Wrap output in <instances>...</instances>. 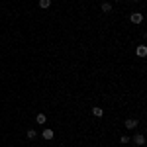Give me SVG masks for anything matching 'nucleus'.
<instances>
[{
    "instance_id": "1",
    "label": "nucleus",
    "mask_w": 147,
    "mask_h": 147,
    "mask_svg": "<svg viewBox=\"0 0 147 147\" xmlns=\"http://www.w3.org/2000/svg\"><path fill=\"white\" fill-rule=\"evenodd\" d=\"M129 20H131V24H141L143 22V14H141V12H134V14L129 16Z\"/></svg>"
},
{
    "instance_id": "2",
    "label": "nucleus",
    "mask_w": 147,
    "mask_h": 147,
    "mask_svg": "<svg viewBox=\"0 0 147 147\" xmlns=\"http://www.w3.org/2000/svg\"><path fill=\"white\" fill-rule=\"evenodd\" d=\"M53 136H55V134H53V129H49V127H47V129H43V134H41V137H43L45 141H51V139H53Z\"/></svg>"
},
{
    "instance_id": "3",
    "label": "nucleus",
    "mask_w": 147,
    "mask_h": 147,
    "mask_svg": "<svg viewBox=\"0 0 147 147\" xmlns=\"http://www.w3.org/2000/svg\"><path fill=\"white\" fill-rule=\"evenodd\" d=\"M137 124H139V122H137V120H134V118L125 120V127H127V129H136V127H137Z\"/></svg>"
},
{
    "instance_id": "4",
    "label": "nucleus",
    "mask_w": 147,
    "mask_h": 147,
    "mask_svg": "<svg viewBox=\"0 0 147 147\" xmlns=\"http://www.w3.org/2000/svg\"><path fill=\"white\" fill-rule=\"evenodd\" d=\"M134 143H136V145H143V143H145V136H143V134L134 136Z\"/></svg>"
},
{
    "instance_id": "5",
    "label": "nucleus",
    "mask_w": 147,
    "mask_h": 147,
    "mask_svg": "<svg viewBox=\"0 0 147 147\" xmlns=\"http://www.w3.org/2000/svg\"><path fill=\"white\" fill-rule=\"evenodd\" d=\"M26 137H28L30 141H35V139H37V131H35V129H28V134H26Z\"/></svg>"
},
{
    "instance_id": "6",
    "label": "nucleus",
    "mask_w": 147,
    "mask_h": 147,
    "mask_svg": "<svg viewBox=\"0 0 147 147\" xmlns=\"http://www.w3.org/2000/svg\"><path fill=\"white\" fill-rule=\"evenodd\" d=\"M136 53H137V57H145V55H147V47H145V45H139V47L136 49Z\"/></svg>"
},
{
    "instance_id": "7",
    "label": "nucleus",
    "mask_w": 147,
    "mask_h": 147,
    "mask_svg": "<svg viewBox=\"0 0 147 147\" xmlns=\"http://www.w3.org/2000/svg\"><path fill=\"white\" fill-rule=\"evenodd\" d=\"M35 122H37V124L39 125H43L47 122V118H45V114H37V116H35Z\"/></svg>"
},
{
    "instance_id": "8",
    "label": "nucleus",
    "mask_w": 147,
    "mask_h": 147,
    "mask_svg": "<svg viewBox=\"0 0 147 147\" xmlns=\"http://www.w3.org/2000/svg\"><path fill=\"white\" fill-rule=\"evenodd\" d=\"M92 114H94L96 118H100V116H104V110H102L100 106H94V108H92Z\"/></svg>"
},
{
    "instance_id": "9",
    "label": "nucleus",
    "mask_w": 147,
    "mask_h": 147,
    "mask_svg": "<svg viewBox=\"0 0 147 147\" xmlns=\"http://www.w3.org/2000/svg\"><path fill=\"white\" fill-rule=\"evenodd\" d=\"M102 12H106V14L112 12V4H110V2H104V4H102Z\"/></svg>"
},
{
    "instance_id": "10",
    "label": "nucleus",
    "mask_w": 147,
    "mask_h": 147,
    "mask_svg": "<svg viewBox=\"0 0 147 147\" xmlns=\"http://www.w3.org/2000/svg\"><path fill=\"white\" fill-rule=\"evenodd\" d=\"M129 141H131V137H129V136H120V143H124V145H125V143H129Z\"/></svg>"
},
{
    "instance_id": "11",
    "label": "nucleus",
    "mask_w": 147,
    "mask_h": 147,
    "mask_svg": "<svg viewBox=\"0 0 147 147\" xmlns=\"http://www.w3.org/2000/svg\"><path fill=\"white\" fill-rule=\"evenodd\" d=\"M39 6L41 8H49L51 6V0H39Z\"/></svg>"
},
{
    "instance_id": "12",
    "label": "nucleus",
    "mask_w": 147,
    "mask_h": 147,
    "mask_svg": "<svg viewBox=\"0 0 147 147\" xmlns=\"http://www.w3.org/2000/svg\"><path fill=\"white\" fill-rule=\"evenodd\" d=\"M131 2H136V0H131Z\"/></svg>"
},
{
    "instance_id": "13",
    "label": "nucleus",
    "mask_w": 147,
    "mask_h": 147,
    "mask_svg": "<svg viewBox=\"0 0 147 147\" xmlns=\"http://www.w3.org/2000/svg\"><path fill=\"white\" fill-rule=\"evenodd\" d=\"M116 2H118V0H116Z\"/></svg>"
}]
</instances>
